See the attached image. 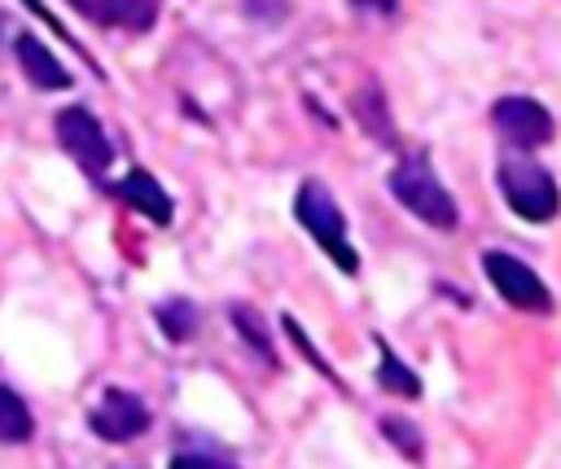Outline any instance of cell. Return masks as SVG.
<instances>
[{"instance_id": "8fae6325", "label": "cell", "mask_w": 561, "mask_h": 469, "mask_svg": "<svg viewBox=\"0 0 561 469\" xmlns=\"http://www.w3.org/2000/svg\"><path fill=\"white\" fill-rule=\"evenodd\" d=\"M35 434L31 408L18 399V390L0 386V443H26Z\"/></svg>"}, {"instance_id": "ac0fdd59", "label": "cell", "mask_w": 561, "mask_h": 469, "mask_svg": "<svg viewBox=\"0 0 561 469\" xmlns=\"http://www.w3.org/2000/svg\"><path fill=\"white\" fill-rule=\"evenodd\" d=\"M171 469H237V465L215 460V456H202V451H180V456L171 460Z\"/></svg>"}, {"instance_id": "8992f818", "label": "cell", "mask_w": 561, "mask_h": 469, "mask_svg": "<svg viewBox=\"0 0 561 469\" xmlns=\"http://www.w3.org/2000/svg\"><path fill=\"white\" fill-rule=\"evenodd\" d=\"M491 118H495V131L508 145H517V149H535V145H548L552 140V114L539 101H530V96H504V101H495Z\"/></svg>"}, {"instance_id": "7a4b0ae2", "label": "cell", "mask_w": 561, "mask_h": 469, "mask_svg": "<svg viewBox=\"0 0 561 469\" xmlns=\"http://www.w3.org/2000/svg\"><path fill=\"white\" fill-rule=\"evenodd\" d=\"M294 210H298V224L320 241V250L351 276V272L359 267V259H355V250H351V241H346V219H342L337 202L329 197V188H324L320 180H307V184L298 188Z\"/></svg>"}, {"instance_id": "5bb4252c", "label": "cell", "mask_w": 561, "mask_h": 469, "mask_svg": "<svg viewBox=\"0 0 561 469\" xmlns=\"http://www.w3.org/2000/svg\"><path fill=\"white\" fill-rule=\"evenodd\" d=\"M232 324H237V329H241V338H245V342H250V346H254V351L276 368V351H272V338H267V329H263V316H259L254 307L237 302V307H232Z\"/></svg>"}, {"instance_id": "2e32d148", "label": "cell", "mask_w": 561, "mask_h": 469, "mask_svg": "<svg viewBox=\"0 0 561 469\" xmlns=\"http://www.w3.org/2000/svg\"><path fill=\"white\" fill-rule=\"evenodd\" d=\"M381 430H386V438H390L408 460H421L425 443H421V434H416L412 421H403V416H381Z\"/></svg>"}, {"instance_id": "d6986e66", "label": "cell", "mask_w": 561, "mask_h": 469, "mask_svg": "<svg viewBox=\"0 0 561 469\" xmlns=\"http://www.w3.org/2000/svg\"><path fill=\"white\" fill-rule=\"evenodd\" d=\"M355 4H364V9H377V13H390V9H394V0H355Z\"/></svg>"}, {"instance_id": "9a60e30c", "label": "cell", "mask_w": 561, "mask_h": 469, "mask_svg": "<svg viewBox=\"0 0 561 469\" xmlns=\"http://www.w3.org/2000/svg\"><path fill=\"white\" fill-rule=\"evenodd\" d=\"M355 110H359L364 131H373L377 140H390V136H394V127H390V118H386V105H381V92H377V88H364V92L355 96Z\"/></svg>"}, {"instance_id": "4fadbf2b", "label": "cell", "mask_w": 561, "mask_h": 469, "mask_svg": "<svg viewBox=\"0 0 561 469\" xmlns=\"http://www.w3.org/2000/svg\"><path fill=\"white\" fill-rule=\"evenodd\" d=\"M153 316H158V324L167 329L171 342H184V338H193V329H197V311H193V302H184V298H171V302L153 307Z\"/></svg>"}, {"instance_id": "5b68a950", "label": "cell", "mask_w": 561, "mask_h": 469, "mask_svg": "<svg viewBox=\"0 0 561 469\" xmlns=\"http://www.w3.org/2000/svg\"><path fill=\"white\" fill-rule=\"evenodd\" d=\"M57 140H61V149H66L83 171H92V175H101V171L114 162V149H110L101 123H96L83 105H70V110L57 114Z\"/></svg>"}, {"instance_id": "9c48e42d", "label": "cell", "mask_w": 561, "mask_h": 469, "mask_svg": "<svg viewBox=\"0 0 561 469\" xmlns=\"http://www.w3.org/2000/svg\"><path fill=\"white\" fill-rule=\"evenodd\" d=\"M13 53H18V66L26 75V83L44 88V92H57V88H70V75L66 66L53 57V48H44L35 35H18L13 39Z\"/></svg>"}, {"instance_id": "277c9868", "label": "cell", "mask_w": 561, "mask_h": 469, "mask_svg": "<svg viewBox=\"0 0 561 469\" xmlns=\"http://www.w3.org/2000/svg\"><path fill=\"white\" fill-rule=\"evenodd\" d=\"M482 267H486L491 285L500 289L504 302H513V307H522V311H552L548 285H543L522 259H513V254H504V250H486V254H482Z\"/></svg>"}, {"instance_id": "ba28073f", "label": "cell", "mask_w": 561, "mask_h": 469, "mask_svg": "<svg viewBox=\"0 0 561 469\" xmlns=\"http://www.w3.org/2000/svg\"><path fill=\"white\" fill-rule=\"evenodd\" d=\"M96 26H127V31H149L158 18V0H66Z\"/></svg>"}, {"instance_id": "6da1fadb", "label": "cell", "mask_w": 561, "mask_h": 469, "mask_svg": "<svg viewBox=\"0 0 561 469\" xmlns=\"http://www.w3.org/2000/svg\"><path fill=\"white\" fill-rule=\"evenodd\" d=\"M495 180H500V193H504L508 210H517L526 224H543L561 206L557 180L539 162H530V158H504Z\"/></svg>"}, {"instance_id": "7c38bea8", "label": "cell", "mask_w": 561, "mask_h": 469, "mask_svg": "<svg viewBox=\"0 0 561 469\" xmlns=\"http://www.w3.org/2000/svg\"><path fill=\"white\" fill-rule=\"evenodd\" d=\"M377 381L390 390V394H403V399H416L421 394V377L381 342V364H377Z\"/></svg>"}, {"instance_id": "30bf717a", "label": "cell", "mask_w": 561, "mask_h": 469, "mask_svg": "<svg viewBox=\"0 0 561 469\" xmlns=\"http://www.w3.org/2000/svg\"><path fill=\"white\" fill-rule=\"evenodd\" d=\"M118 193H123L145 219H153V224H171V215H175L171 197L162 193V184H158L149 171H127L123 184H118Z\"/></svg>"}, {"instance_id": "e0dca14e", "label": "cell", "mask_w": 561, "mask_h": 469, "mask_svg": "<svg viewBox=\"0 0 561 469\" xmlns=\"http://www.w3.org/2000/svg\"><path fill=\"white\" fill-rule=\"evenodd\" d=\"M285 329H289V338H294V346H298V351H302V355H307V359H311V364H316V368H320L324 377H333V368H329V364L320 359V351H316V346L307 342V333H302V324H298L294 316H285Z\"/></svg>"}, {"instance_id": "3957f363", "label": "cell", "mask_w": 561, "mask_h": 469, "mask_svg": "<svg viewBox=\"0 0 561 469\" xmlns=\"http://www.w3.org/2000/svg\"><path fill=\"white\" fill-rule=\"evenodd\" d=\"M390 193L416 215V219H425L430 228H456V219H460V210H456V202H451V193L434 180V171L425 167V162H416V158H408V162H399L394 171H390Z\"/></svg>"}, {"instance_id": "52a82bcc", "label": "cell", "mask_w": 561, "mask_h": 469, "mask_svg": "<svg viewBox=\"0 0 561 469\" xmlns=\"http://www.w3.org/2000/svg\"><path fill=\"white\" fill-rule=\"evenodd\" d=\"M88 425L105 443H127V438L149 430V408L136 394H127V390H105L101 403L88 412Z\"/></svg>"}]
</instances>
